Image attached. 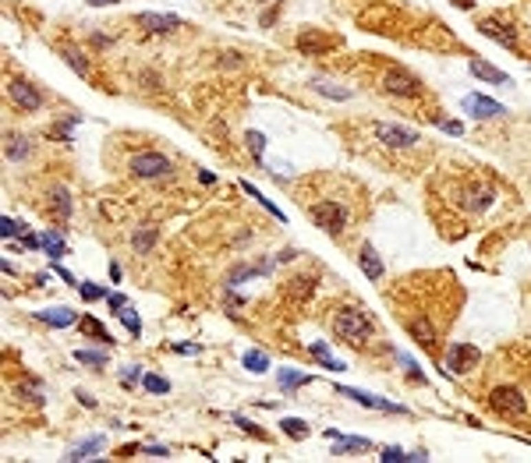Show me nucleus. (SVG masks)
Masks as SVG:
<instances>
[{
  "label": "nucleus",
  "mask_w": 531,
  "mask_h": 463,
  "mask_svg": "<svg viewBox=\"0 0 531 463\" xmlns=\"http://www.w3.org/2000/svg\"><path fill=\"white\" fill-rule=\"evenodd\" d=\"M333 332L340 339H347L351 347H361V343H369V339H372L376 322L369 319L365 308H336L333 311Z\"/></svg>",
  "instance_id": "f257e3e1"
},
{
  "label": "nucleus",
  "mask_w": 531,
  "mask_h": 463,
  "mask_svg": "<svg viewBox=\"0 0 531 463\" xmlns=\"http://www.w3.org/2000/svg\"><path fill=\"white\" fill-rule=\"evenodd\" d=\"M489 407H492V414H499L503 421H521V418H528L531 400L517 385H496L489 393Z\"/></svg>",
  "instance_id": "f03ea898"
},
{
  "label": "nucleus",
  "mask_w": 531,
  "mask_h": 463,
  "mask_svg": "<svg viewBox=\"0 0 531 463\" xmlns=\"http://www.w3.org/2000/svg\"><path fill=\"white\" fill-rule=\"evenodd\" d=\"M308 216H312V223H316L319 230L336 234V237H340V234H344V227L351 223V212H347V205H344V202H333V199L312 202V205H308Z\"/></svg>",
  "instance_id": "7ed1b4c3"
},
{
  "label": "nucleus",
  "mask_w": 531,
  "mask_h": 463,
  "mask_svg": "<svg viewBox=\"0 0 531 463\" xmlns=\"http://www.w3.org/2000/svg\"><path fill=\"white\" fill-rule=\"evenodd\" d=\"M382 92L386 95H397V100H415V95H422V82L407 67L393 64V67L382 71Z\"/></svg>",
  "instance_id": "20e7f679"
},
{
  "label": "nucleus",
  "mask_w": 531,
  "mask_h": 463,
  "mask_svg": "<svg viewBox=\"0 0 531 463\" xmlns=\"http://www.w3.org/2000/svg\"><path fill=\"white\" fill-rule=\"evenodd\" d=\"M128 170H131L138 181H160V177H171L174 174V163L166 159L163 153H138V156H131Z\"/></svg>",
  "instance_id": "39448f33"
},
{
  "label": "nucleus",
  "mask_w": 531,
  "mask_h": 463,
  "mask_svg": "<svg viewBox=\"0 0 531 463\" xmlns=\"http://www.w3.org/2000/svg\"><path fill=\"white\" fill-rule=\"evenodd\" d=\"M372 131H376V138H379L382 145H390V149H415V145H422L418 131L400 128V124H386V120H376Z\"/></svg>",
  "instance_id": "423d86ee"
},
{
  "label": "nucleus",
  "mask_w": 531,
  "mask_h": 463,
  "mask_svg": "<svg viewBox=\"0 0 531 463\" xmlns=\"http://www.w3.org/2000/svg\"><path fill=\"white\" fill-rule=\"evenodd\" d=\"M443 364H446L450 375H468V372H475V364H478V347L475 343H450Z\"/></svg>",
  "instance_id": "0eeeda50"
},
{
  "label": "nucleus",
  "mask_w": 531,
  "mask_h": 463,
  "mask_svg": "<svg viewBox=\"0 0 531 463\" xmlns=\"http://www.w3.org/2000/svg\"><path fill=\"white\" fill-rule=\"evenodd\" d=\"M478 32H486L492 43L506 46V50H517V32L510 21H503V18H481L478 21Z\"/></svg>",
  "instance_id": "6e6552de"
},
{
  "label": "nucleus",
  "mask_w": 531,
  "mask_h": 463,
  "mask_svg": "<svg viewBox=\"0 0 531 463\" xmlns=\"http://www.w3.org/2000/svg\"><path fill=\"white\" fill-rule=\"evenodd\" d=\"M461 106H464V113H471V117H481V120L506 117V106H503V103H496V100H489V95H481V92H471V95H464V100H461Z\"/></svg>",
  "instance_id": "1a4fd4ad"
},
{
  "label": "nucleus",
  "mask_w": 531,
  "mask_h": 463,
  "mask_svg": "<svg viewBox=\"0 0 531 463\" xmlns=\"http://www.w3.org/2000/svg\"><path fill=\"white\" fill-rule=\"evenodd\" d=\"M8 92H11L14 106H21L25 113H36V110L43 106V92H39L32 82H21V78H14V82L8 85Z\"/></svg>",
  "instance_id": "9d476101"
},
{
  "label": "nucleus",
  "mask_w": 531,
  "mask_h": 463,
  "mask_svg": "<svg viewBox=\"0 0 531 463\" xmlns=\"http://www.w3.org/2000/svg\"><path fill=\"white\" fill-rule=\"evenodd\" d=\"M336 393L347 396V400H354V403H361V407H369V410H393V414H407V407H397V403H390V400H379V396H372V393H361V389H351V385H336Z\"/></svg>",
  "instance_id": "9b49d317"
},
{
  "label": "nucleus",
  "mask_w": 531,
  "mask_h": 463,
  "mask_svg": "<svg viewBox=\"0 0 531 463\" xmlns=\"http://www.w3.org/2000/svg\"><path fill=\"white\" fill-rule=\"evenodd\" d=\"M404 326H407V332L415 336V343H418L422 350H436V343H440V332L432 329L429 315H418V319H407Z\"/></svg>",
  "instance_id": "f8f14e48"
},
{
  "label": "nucleus",
  "mask_w": 531,
  "mask_h": 463,
  "mask_svg": "<svg viewBox=\"0 0 531 463\" xmlns=\"http://www.w3.org/2000/svg\"><path fill=\"white\" fill-rule=\"evenodd\" d=\"M135 21H138L142 29H149V32H177V29H181V18H177V14H156V11H142Z\"/></svg>",
  "instance_id": "ddd939ff"
},
{
  "label": "nucleus",
  "mask_w": 531,
  "mask_h": 463,
  "mask_svg": "<svg viewBox=\"0 0 531 463\" xmlns=\"http://www.w3.org/2000/svg\"><path fill=\"white\" fill-rule=\"evenodd\" d=\"M468 71H471L475 78H481V82H492V85H514V78H510V75H503V71L492 67L489 60H478V57H475V60L468 64Z\"/></svg>",
  "instance_id": "4468645a"
},
{
  "label": "nucleus",
  "mask_w": 531,
  "mask_h": 463,
  "mask_svg": "<svg viewBox=\"0 0 531 463\" xmlns=\"http://www.w3.org/2000/svg\"><path fill=\"white\" fill-rule=\"evenodd\" d=\"M36 319L46 322V326L67 329V326H75V322H78V311H75V308H43V311H36Z\"/></svg>",
  "instance_id": "2eb2a0df"
},
{
  "label": "nucleus",
  "mask_w": 531,
  "mask_h": 463,
  "mask_svg": "<svg viewBox=\"0 0 531 463\" xmlns=\"http://www.w3.org/2000/svg\"><path fill=\"white\" fill-rule=\"evenodd\" d=\"M358 265H361V269H365V276L369 280H382V258H379V251L369 245V240H365V245H361V251H358Z\"/></svg>",
  "instance_id": "dca6fc26"
},
{
  "label": "nucleus",
  "mask_w": 531,
  "mask_h": 463,
  "mask_svg": "<svg viewBox=\"0 0 531 463\" xmlns=\"http://www.w3.org/2000/svg\"><path fill=\"white\" fill-rule=\"evenodd\" d=\"M78 332L89 336V339H100V343H107V347L113 343V336L107 332V326L96 319V315H82V319H78Z\"/></svg>",
  "instance_id": "f3484780"
},
{
  "label": "nucleus",
  "mask_w": 531,
  "mask_h": 463,
  "mask_svg": "<svg viewBox=\"0 0 531 463\" xmlns=\"http://www.w3.org/2000/svg\"><path fill=\"white\" fill-rule=\"evenodd\" d=\"M39 240H43V251H46V258H50V262H57V258L67 255V245H64L61 230H39Z\"/></svg>",
  "instance_id": "a211bd4d"
},
{
  "label": "nucleus",
  "mask_w": 531,
  "mask_h": 463,
  "mask_svg": "<svg viewBox=\"0 0 531 463\" xmlns=\"http://www.w3.org/2000/svg\"><path fill=\"white\" fill-rule=\"evenodd\" d=\"M50 212L57 216V219H71V191L64 188V184H57V188H50Z\"/></svg>",
  "instance_id": "6ab92c4d"
},
{
  "label": "nucleus",
  "mask_w": 531,
  "mask_h": 463,
  "mask_svg": "<svg viewBox=\"0 0 531 463\" xmlns=\"http://www.w3.org/2000/svg\"><path fill=\"white\" fill-rule=\"evenodd\" d=\"M156 240H160V227H138V230L131 234V248H135L138 255H149Z\"/></svg>",
  "instance_id": "aec40b11"
},
{
  "label": "nucleus",
  "mask_w": 531,
  "mask_h": 463,
  "mask_svg": "<svg viewBox=\"0 0 531 463\" xmlns=\"http://www.w3.org/2000/svg\"><path fill=\"white\" fill-rule=\"evenodd\" d=\"M103 446H107V438H103V435H92V438H85V442H78V446L71 449L64 460H92V456L100 453Z\"/></svg>",
  "instance_id": "412c9836"
},
{
  "label": "nucleus",
  "mask_w": 531,
  "mask_h": 463,
  "mask_svg": "<svg viewBox=\"0 0 531 463\" xmlns=\"http://www.w3.org/2000/svg\"><path fill=\"white\" fill-rule=\"evenodd\" d=\"M329 46H336V39H316V29H312V32H305V36H298V50H305V54H312V57H316V54H323V50H329Z\"/></svg>",
  "instance_id": "4be33fe9"
},
{
  "label": "nucleus",
  "mask_w": 531,
  "mask_h": 463,
  "mask_svg": "<svg viewBox=\"0 0 531 463\" xmlns=\"http://www.w3.org/2000/svg\"><path fill=\"white\" fill-rule=\"evenodd\" d=\"M277 382H280L283 393H294V389H301V385H308V382H312V375L294 372V368H283V372H277Z\"/></svg>",
  "instance_id": "5701e85b"
},
{
  "label": "nucleus",
  "mask_w": 531,
  "mask_h": 463,
  "mask_svg": "<svg viewBox=\"0 0 531 463\" xmlns=\"http://www.w3.org/2000/svg\"><path fill=\"white\" fill-rule=\"evenodd\" d=\"M29 145H32V142H29L25 135H21V138H18V135H8V149H4L8 163H18V159H25V156L32 153Z\"/></svg>",
  "instance_id": "b1692460"
},
{
  "label": "nucleus",
  "mask_w": 531,
  "mask_h": 463,
  "mask_svg": "<svg viewBox=\"0 0 531 463\" xmlns=\"http://www.w3.org/2000/svg\"><path fill=\"white\" fill-rule=\"evenodd\" d=\"M308 350H312V357H316V361L323 364L326 372H344V361H336V357L326 350V343H312Z\"/></svg>",
  "instance_id": "393cba45"
},
{
  "label": "nucleus",
  "mask_w": 531,
  "mask_h": 463,
  "mask_svg": "<svg viewBox=\"0 0 531 463\" xmlns=\"http://www.w3.org/2000/svg\"><path fill=\"white\" fill-rule=\"evenodd\" d=\"M312 89H319L323 95H329V100H351V89H340V85H333V82H326V78H312Z\"/></svg>",
  "instance_id": "a878e982"
},
{
  "label": "nucleus",
  "mask_w": 531,
  "mask_h": 463,
  "mask_svg": "<svg viewBox=\"0 0 531 463\" xmlns=\"http://www.w3.org/2000/svg\"><path fill=\"white\" fill-rule=\"evenodd\" d=\"M18 396H21V400H29V403H36V407H39V403L46 400V396H43V382H36V379H25V382H21V385H18Z\"/></svg>",
  "instance_id": "bb28decb"
},
{
  "label": "nucleus",
  "mask_w": 531,
  "mask_h": 463,
  "mask_svg": "<svg viewBox=\"0 0 531 463\" xmlns=\"http://www.w3.org/2000/svg\"><path fill=\"white\" fill-rule=\"evenodd\" d=\"M117 319L124 322V329H128V332H131L135 339L142 336V319H138V311H135L131 304H124V308H120V311H117Z\"/></svg>",
  "instance_id": "cd10ccee"
},
{
  "label": "nucleus",
  "mask_w": 531,
  "mask_h": 463,
  "mask_svg": "<svg viewBox=\"0 0 531 463\" xmlns=\"http://www.w3.org/2000/svg\"><path fill=\"white\" fill-rule=\"evenodd\" d=\"M333 442H336V449H333L336 456H340V453H358V449H372L369 438H344V435H336Z\"/></svg>",
  "instance_id": "c85d7f7f"
},
{
  "label": "nucleus",
  "mask_w": 531,
  "mask_h": 463,
  "mask_svg": "<svg viewBox=\"0 0 531 463\" xmlns=\"http://www.w3.org/2000/svg\"><path fill=\"white\" fill-rule=\"evenodd\" d=\"M245 368H248L252 375H262V372H270V357H266L262 350H248V354H245Z\"/></svg>",
  "instance_id": "c756f323"
},
{
  "label": "nucleus",
  "mask_w": 531,
  "mask_h": 463,
  "mask_svg": "<svg viewBox=\"0 0 531 463\" xmlns=\"http://www.w3.org/2000/svg\"><path fill=\"white\" fill-rule=\"evenodd\" d=\"M64 60H67V67H71V71H78L82 78L89 75V60H85V54H82V50H71V46H67V50H64Z\"/></svg>",
  "instance_id": "7c9ffc66"
},
{
  "label": "nucleus",
  "mask_w": 531,
  "mask_h": 463,
  "mask_svg": "<svg viewBox=\"0 0 531 463\" xmlns=\"http://www.w3.org/2000/svg\"><path fill=\"white\" fill-rule=\"evenodd\" d=\"M280 428H283V435H291V438H305L308 435V421H301V418H283Z\"/></svg>",
  "instance_id": "2f4dec72"
},
{
  "label": "nucleus",
  "mask_w": 531,
  "mask_h": 463,
  "mask_svg": "<svg viewBox=\"0 0 531 463\" xmlns=\"http://www.w3.org/2000/svg\"><path fill=\"white\" fill-rule=\"evenodd\" d=\"M75 361H78V364H89V368H103V364H107V354H103V350H75Z\"/></svg>",
  "instance_id": "473e14b6"
},
{
  "label": "nucleus",
  "mask_w": 531,
  "mask_h": 463,
  "mask_svg": "<svg viewBox=\"0 0 531 463\" xmlns=\"http://www.w3.org/2000/svg\"><path fill=\"white\" fill-rule=\"evenodd\" d=\"M142 385H146V393H153V396L171 393V382H166L163 375H146V379H142Z\"/></svg>",
  "instance_id": "72a5a7b5"
},
{
  "label": "nucleus",
  "mask_w": 531,
  "mask_h": 463,
  "mask_svg": "<svg viewBox=\"0 0 531 463\" xmlns=\"http://www.w3.org/2000/svg\"><path fill=\"white\" fill-rule=\"evenodd\" d=\"M142 379H146V375H142L138 364H124V368H120V385H124V389H135Z\"/></svg>",
  "instance_id": "f704fd0d"
},
{
  "label": "nucleus",
  "mask_w": 531,
  "mask_h": 463,
  "mask_svg": "<svg viewBox=\"0 0 531 463\" xmlns=\"http://www.w3.org/2000/svg\"><path fill=\"white\" fill-rule=\"evenodd\" d=\"M78 294H82L85 301H107V297H110V294H107V286H96V283H89V280L78 283Z\"/></svg>",
  "instance_id": "c9c22d12"
},
{
  "label": "nucleus",
  "mask_w": 531,
  "mask_h": 463,
  "mask_svg": "<svg viewBox=\"0 0 531 463\" xmlns=\"http://www.w3.org/2000/svg\"><path fill=\"white\" fill-rule=\"evenodd\" d=\"M75 124H78V113H67V117L61 120V124H57L50 135H54V138H61V142H71V128H75Z\"/></svg>",
  "instance_id": "e433bc0d"
},
{
  "label": "nucleus",
  "mask_w": 531,
  "mask_h": 463,
  "mask_svg": "<svg viewBox=\"0 0 531 463\" xmlns=\"http://www.w3.org/2000/svg\"><path fill=\"white\" fill-rule=\"evenodd\" d=\"M0 234H4V237L11 240V237H18V234H25V223H18V219L4 216V219H0Z\"/></svg>",
  "instance_id": "4c0bfd02"
},
{
  "label": "nucleus",
  "mask_w": 531,
  "mask_h": 463,
  "mask_svg": "<svg viewBox=\"0 0 531 463\" xmlns=\"http://www.w3.org/2000/svg\"><path fill=\"white\" fill-rule=\"evenodd\" d=\"M248 149H252V156H255V163H262V153H266V138L259 135V131H248Z\"/></svg>",
  "instance_id": "58836bf2"
},
{
  "label": "nucleus",
  "mask_w": 531,
  "mask_h": 463,
  "mask_svg": "<svg viewBox=\"0 0 531 463\" xmlns=\"http://www.w3.org/2000/svg\"><path fill=\"white\" fill-rule=\"evenodd\" d=\"M241 188H245V191L252 194V199H255V202H262V205H266V209H270V212H273V216L280 219V223H283V212H280V209H277L273 202H266V199H262V194H259V188H255V184H248V181H245V184H241Z\"/></svg>",
  "instance_id": "ea45409f"
},
{
  "label": "nucleus",
  "mask_w": 531,
  "mask_h": 463,
  "mask_svg": "<svg viewBox=\"0 0 531 463\" xmlns=\"http://www.w3.org/2000/svg\"><path fill=\"white\" fill-rule=\"evenodd\" d=\"M379 460H382V463H404V460H411V453H404V449H397V446H386Z\"/></svg>",
  "instance_id": "a19ab883"
},
{
  "label": "nucleus",
  "mask_w": 531,
  "mask_h": 463,
  "mask_svg": "<svg viewBox=\"0 0 531 463\" xmlns=\"http://www.w3.org/2000/svg\"><path fill=\"white\" fill-rule=\"evenodd\" d=\"M230 421H234L237 428H245L248 435H255V438H262V428H259L255 421H248V418H241V414H234V418H230Z\"/></svg>",
  "instance_id": "79ce46f5"
},
{
  "label": "nucleus",
  "mask_w": 531,
  "mask_h": 463,
  "mask_svg": "<svg viewBox=\"0 0 531 463\" xmlns=\"http://www.w3.org/2000/svg\"><path fill=\"white\" fill-rule=\"evenodd\" d=\"M107 304H110V311L117 315L120 308H124V304H128V297H124V294H110V297H107Z\"/></svg>",
  "instance_id": "37998d69"
},
{
  "label": "nucleus",
  "mask_w": 531,
  "mask_h": 463,
  "mask_svg": "<svg viewBox=\"0 0 531 463\" xmlns=\"http://www.w3.org/2000/svg\"><path fill=\"white\" fill-rule=\"evenodd\" d=\"M440 128L446 135H464V124H457V120H440Z\"/></svg>",
  "instance_id": "c03bdc74"
},
{
  "label": "nucleus",
  "mask_w": 531,
  "mask_h": 463,
  "mask_svg": "<svg viewBox=\"0 0 531 463\" xmlns=\"http://www.w3.org/2000/svg\"><path fill=\"white\" fill-rule=\"evenodd\" d=\"M142 453H149V456H171V449H166V446H142Z\"/></svg>",
  "instance_id": "a18cd8bd"
},
{
  "label": "nucleus",
  "mask_w": 531,
  "mask_h": 463,
  "mask_svg": "<svg viewBox=\"0 0 531 463\" xmlns=\"http://www.w3.org/2000/svg\"><path fill=\"white\" fill-rule=\"evenodd\" d=\"M277 14H280V8H273V11H266V14H262V29H270V25H273V21H277Z\"/></svg>",
  "instance_id": "49530a36"
},
{
  "label": "nucleus",
  "mask_w": 531,
  "mask_h": 463,
  "mask_svg": "<svg viewBox=\"0 0 531 463\" xmlns=\"http://www.w3.org/2000/svg\"><path fill=\"white\" fill-rule=\"evenodd\" d=\"M174 350H177V354H199L202 347H199V343H177Z\"/></svg>",
  "instance_id": "de8ad7c7"
},
{
  "label": "nucleus",
  "mask_w": 531,
  "mask_h": 463,
  "mask_svg": "<svg viewBox=\"0 0 531 463\" xmlns=\"http://www.w3.org/2000/svg\"><path fill=\"white\" fill-rule=\"evenodd\" d=\"M92 43H96V46H110V43H113V36H92Z\"/></svg>",
  "instance_id": "09e8293b"
},
{
  "label": "nucleus",
  "mask_w": 531,
  "mask_h": 463,
  "mask_svg": "<svg viewBox=\"0 0 531 463\" xmlns=\"http://www.w3.org/2000/svg\"><path fill=\"white\" fill-rule=\"evenodd\" d=\"M199 181H202V184H216V177L209 174V170H199Z\"/></svg>",
  "instance_id": "8fccbe9b"
},
{
  "label": "nucleus",
  "mask_w": 531,
  "mask_h": 463,
  "mask_svg": "<svg viewBox=\"0 0 531 463\" xmlns=\"http://www.w3.org/2000/svg\"><path fill=\"white\" fill-rule=\"evenodd\" d=\"M78 400H82V407H89V410H92V407H96V400H92V396H89V393H78Z\"/></svg>",
  "instance_id": "3c124183"
},
{
  "label": "nucleus",
  "mask_w": 531,
  "mask_h": 463,
  "mask_svg": "<svg viewBox=\"0 0 531 463\" xmlns=\"http://www.w3.org/2000/svg\"><path fill=\"white\" fill-rule=\"evenodd\" d=\"M92 8H110V4H117V0H89Z\"/></svg>",
  "instance_id": "603ef678"
},
{
  "label": "nucleus",
  "mask_w": 531,
  "mask_h": 463,
  "mask_svg": "<svg viewBox=\"0 0 531 463\" xmlns=\"http://www.w3.org/2000/svg\"><path fill=\"white\" fill-rule=\"evenodd\" d=\"M453 4H457V8H464V11H468V8L475 4V0H453Z\"/></svg>",
  "instance_id": "864d4df0"
}]
</instances>
